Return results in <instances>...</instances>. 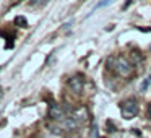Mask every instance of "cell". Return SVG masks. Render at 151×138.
I'll list each match as a JSON object with an SVG mask.
<instances>
[{
  "label": "cell",
  "instance_id": "cell-1",
  "mask_svg": "<svg viewBox=\"0 0 151 138\" xmlns=\"http://www.w3.org/2000/svg\"><path fill=\"white\" fill-rule=\"evenodd\" d=\"M107 68L114 70L119 76H124V78H128V76L133 75L135 67L132 62H128V59L119 55V57H111L107 60Z\"/></svg>",
  "mask_w": 151,
  "mask_h": 138
},
{
  "label": "cell",
  "instance_id": "cell-2",
  "mask_svg": "<svg viewBox=\"0 0 151 138\" xmlns=\"http://www.w3.org/2000/svg\"><path fill=\"white\" fill-rule=\"evenodd\" d=\"M120 112H122V117L127 119V120L133 119L135 115L138 114V101L133 99V98L125 99V101L122 102V106H120Z\"/></svg>",
  "mask_w": 151,
  "mask_h": 138
},
{
  "label": "cell",
  "instance_id": "cell-3",
  "mask_svg": "<svg viewBox=\"0 0 151 138\" xmlns=\"http://www.w3.org/2000/svg\"><path fill=\"white\" fill-rule=\"evenodd\" d=\"M68 115L70 114H68V111H67V107H63V106H60V104H52L49 109V117L52 119V120L62 122V120H65Z\"/></svg>",
  "mask_w": 151,
  "mask_h": 138
},
{
  "label": "cell",
  "instance_id": "cell-4",
  "mask_svg": "<svg viewBox=\"0 0 151 138\" xmlns=\"http://www.w3.org/2000/svg\"><path fill=\"white\" fill-rule=\"evenodd\" d=\"M68 88L72 89L75 94H80V93H83V88H85V78L80 75H75L70 78L68 81Z\"/></svg>",
  "mask_w": 151,
  "mask_h": 138
},
{
  "label": "cell",
  "instance_id": "cell-5",
  "mask_svg": "<svg viewBox=\"0 0 151 138\" xmlns=\"http://www.w3.org/2000/svg\"><path fill=\"white\" fill-rule=\"evenodd\" d=\"M72 117L75 119L76 122H78V125H81V124H86L88 122V109L86 107H80V109H76V111H73L72 112Z\"/></svg>",
  "mask_w": 151,
  "mask_h": 138
},
{
  "label": "cell",
  "instance_id": "cell-6",
  "mask_svg": "<svg viewBox=\"0 0 151 138\" xmlns=\"http://www.w3.org/2000/svg\"><path fill=\"white\" fill-rule=\"evenodd\" d=\"M60 127H62V128H65V130H68V132H72V130H75V128L78 127V122H76L75 119L72 117V114H70L68 117L65 119V120H62V122H60Z\"/></svg>",
  "mask_w": 151,
  "mask_h": 138
},
{
  "label": "cell",
  "instance_id": "cell-7",
  "mask_svg": "<svg viewBox=\"0 0 151 138\" xmlns=\"http://www.w3.org/2000/svg\"><path fill=\"white\" fill-rule=\"evenodd\" d=\"M150 88H151V75L148 76V78L145 80L143 83H141V88H140V89H141V91L145 93V91H148V89H150Z\"/></svg>",
  "mask_w": 151,
  "mask_h": 138
},
{
  "label": "cell",
  "instance_id": "cell-8",
  "mask_svg": "<svg viewBox=\"0 0 151 138\" xmlns=\"http://www.w3.org/2000/svg\"><path fill=\"white\" fill-rule=\"evenodd\" d=\"M15 23L20 24L21 28H26L28 26V21H26V18H24V17H17V18H15Z\"/></svg>",
  "mask_w": 151,
  "mask_h": 138
},
{
  "label": "cell",
  "instance_id": "cell-9",
  "mask_svg": "<svg viewBox=\"0 0 151 138\" xmlns=\"http://www.w3.org/2000/svg\"><path fill=\"white\" fill-rule=\"evenodd\" d=\"M49 4V0H33V5L34 7H44V5Z\"/></svg>",
  "mask_w": 151,
  "mask_h": 138
},
{
  "label": "cell",
  "instance_id": "cell-10",
  "mask_svg": "<svg viewBox=\"0 0 151 138\" xmlns=\"http://www.w3.org/2000/svg\"><path fill=\"white\" fill-rule=\"evenodd\" d=\"M114 0H102V2H99L98 5H96V8H102V7H106V5H109V4H112Z\"/></svg>",
  "mask_w": 151,
  "mask_h": 138
}]
</instances>
